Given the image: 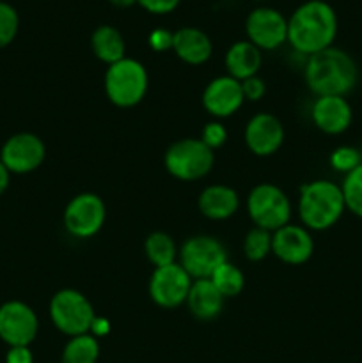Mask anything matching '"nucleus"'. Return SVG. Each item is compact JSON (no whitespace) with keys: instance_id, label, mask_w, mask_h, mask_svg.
Returning <instances> with one entry per match:
<instances>
[{"instance_id":"obj_19","label":"nucleus","mask_w":362,"mask_h":363,"mask_svg":"<svg viewBox=\"0 0 362 363\" xmlns=\"http://www.w3.org/2000/svg\"><path fill=\"white\" fill-rule=\"evenodd\" d=\"M199 211L209 220H227L238 211L240 197L231 186L212 184L199 195Z\"/></svg>"},{"instance_id":"obj_27","label":"nucleus","mask_w":362,"mask_h":363,"mask_svg":"<svg viewBox=\"0 0 362 363\" xmlns=\"http://www.w3.org/2000/svg\"><path fill=\"white\" fill-rule=\"evenodd\" d=\"M270 252H272V236L268 230L259 229V227L248 230L243 241L245 257L252 262H258L263 261Z\"/></svg>"},{"instance_id":"obj_6","label":"nucleus","mask_w":362,"mask_h":363,"mask_svg":"<svg viewBox=\"0 0 362 363\" xmlns=\"http://www.w3.org/2000/svg\"><path fill=\"white\" fill-rule=\"evenodd\" d=\"M247 211L256 227L275 233L287 225L291 218V202L279 186L272 183L258 184L247 197Z\"/></svg>"},{"instance_id":"obj_35","label":"nucleus","mask_w":362,"mask_h":363,"mask_svg":"<svg viewBox=\"0 0 362 363\" xmlns=\"http://www.w3.org/2000/svg\"><path fill=\"white\" fill-rule=\"evenodd\" d=\"M91 332L94 333V337H103L110 332V325L105 318H94L91 326Z\"/></svg>"},{"instance_id":"obj_32","label":"nucleus","mask_w":362,"mask_h":363,"mask_svg":"<svg viewBox=\"0 0 362 363\" xmlns=\"http://www.w3.org/2000/svg\"><path fill=\"white\" fill-rule=\"evenodd\" d=\"M172 38L174 32L167 30V28H155L149 34L148 41L155 52H167V50H172Z\"/></svg>"},{"instance_id":"obj_22","label":"nucleus","mask_w":362,"mask_h":363,"mask_svg":"<svg viewBox=\"0 0 362 363\" xmlns=\"http://www.w3.org/2000/svg\"><path fill=\"white\" fill-rule=\"evenodd\" d=\"M91 48L99 60L110 64L119 62L126 53V43L121 32L110 25H102L91 35Z\"/></svg>"},{"instance_id":"obj_26","label":"nucleus","mask_w":362,"mask_h":363,"mask_svg":"<svg viewBox=\"0 0 362 363\" xmlns=\"http://www.w3.org/2000/svg\"><path fill=\"white\" fill-rule=\"evenodd\" d=\"M341 190H343L346 209L362 218V165L346 174L343 184H341Z\"/></svg>"},{"instance_id":"obj_36","label":"nucleus","mask_w":362,"mask_h":363,"mask_svg":"<svg viewBox=\"0 0 362 363\" xmlns=\"http://www.w3.org/2000/svg\"><path fill=\"white\" fill-rule=\"evenodd\" d=\"M9 181H11V172L7 170V167L0 162V195L7 190V186H9Z\"/></svg>"},{"instance_id":"obj_2","label":"nucleus","mask_w":362,"mask_h":363,"mask_svg":"<svg viewBox=\"0 0 362 363\" xmlns=\"http://www.w3.org/2000/svg\"><path fill=\"white\" fill-rule=\"evenodd\" d=\"M305 84L316 96H346L358 82V67L339 48L322 50L309 57L304 69Z\"/></svg>"},{"instance_id":"obj_15","label":"nucleus","mask_w":362,"mask_h":363,"mask_svg":"<svg viewBox=\"0 0 362 363\" xmlns=\"http://www.w3.org/2000/svg\"><path fill=\"white\" fill-rule=\"evenodd\" d=\"M284 142V126L272 113H256L245 126V144L256 156H272Z\"/></svg>"},{"instance_id":"obj_7","label":"nucleus","mask_w":362,"mask_h":363,"mask_svg":"<svg viewBox=\"0 0 362 363\" xmlns=\"http://www.w3.org/2000/svg\"><path fill=\"white\" fill-rule=\"evenodd\" d=\"M50 318L53 325L70 337L91 332L94 308L91 301L77 289H62L50 301Z\"/></svg>"},{"instance_id":"obj_37","label":"nucleus","mask_w":362,"mask_h":363,"mask_svg":"<svg viewBox=\"0 0 362 363\" xmlns=\"http://www.w3.org/2000/svg\"><path fill=\"white\" fill-rule=\"evenodd\" d=\"M109 2L119 9H124V7H131L133 4H137V0H109Z\"/></svg>"},{"instance_id":"obj_5","label":"nucleus","mask_w":362,"mask_h":363,"mask_svg":"<svg viewBox=\"0 0 362 363\" xmlns=\"http://www.w3.org/2000/svg\"><path fill=\"white\" fill-rule=\"evenodd\" d=\"M215 156L201 138H181L165 151L167 172L180 181H197L208 176Z\"/></svg>"},{"instance_id":"obj_34","label":"nucleus","mask_w":362,"mask_h":363,"mask_svg":"<svg viewBox=\"0 0 362 363\" xmlns=\"http://www.w3.org/2000/svg\"><path fill=\"white\" fill-rule=\"evenodd\" d=\"M34 358H32L31 350L28 346H18V347H9L6 354V363H32Z\"/></svg>"},{"instance_id":"obj_14","label":"nucleus","mask_w":362,"mask_h":363,"mask_svg":"<svg viewBox=\"0 0 362 363\" xmlns=\"http://www.w3.org/2000/svg\"><path fill=\"white\" fill-rule=\"evenodd\" d=\"M272 252L277 259L291 266L304 264L314 252V241L304 225L280 227L272 234Z\"/></svg>"},{"instance_id":"obj_24","label":"nucleus","mask_w":362,"mask_h":363,"mask_svg":"<svg viewBox=\"0 0 362 363\" xmlns=\"http://www.w3.org/2000/svg\"><path fill=\"white\" fill-rule=\"evenodd\" d=\"M99 357V344L94 335L71 337L62 351V363H96Z\"/></svg>"},{"instance_id":"obj_25","label":"nucleus","mask_w":362,"mask_h":363,"mask_svg":"<svg viewBox=\"0 0 362 363\" xmlns=\"http://www.w3.org/2000/svg\"><path fill=\"white\" fill-rule=\"evenodd\" d=\"M209 280L213 282V286L219 289V293L224 298H233L243 291L245 286V277L240 269L234 264H231L229 261L222 262L219 268L213 272V275L209 277Z\"/></svg>"},{"instance_id":"obj_1","label":"nucleus","mask_w":362,"mask_h":363,"mask_svg":"<svg viewBox=\"0 0 362 363\" xmlns=\"http://www.w3.org/2000/svg\"><path fill=\"white\" fill-rule=\"evenodd\" d=\"M337 35V14L323 0H307L287 20V43L302 55H314L332 46Z\"/></svg>"},{"instance_id":"obj_23","label":"nucleus","mask_w":362,"mask_h":363,"mask_svg":"<svg viewBox=\"0 0 362 363\" xmlns=\"http://www.w3.org/2000/svg\"><path fill=\"white\" fill-rule=\"evenodd\" d=\"M146 257L149 259L155 268H162V266H169L176 262L177 248L172 238L167 233H151L144 243Z\"/></svg>"},{"instance_id":"obj_33","label":"nucleus","mask_w":362,"mask_h":363,"mask_svg":"<svg viewBox=\"0 0 362 363\" xmlns=\"http://www.w3.org/2000/svg\"><path fill=\"white\" fill-rule=\"evenodd\" d=\"M181 0H137L138 6L153 14H169L180 6Z\"/></svg>"},{"instance_id":"obj_9","label":"nucleus","mask_w":362,"mask_h":363,"mask_svg":"<svg viewBox=\"0 0 362 363\" xmlns=\"http://www.w3.org/2000/svg\"><path fill=\"white\" fill-rule=\"evenodd\" d=\"M105 204L96 194H78L64 209V227L75 238H92L105 223Z\"/></svg>"},{"instance_id":"obj_11","label":"nucleus","mask_w":362,"mask_h":363,"mask_svg":"<svg viewBox=\"0 0 362 363\" xmlns=\"http://www.w3.org/2000/svg\"><path fill=\"white\" fill-rule=\"evenodd\" d=\"M38 330V315L27 303L11 300L0 305V339L9 347L28 346Z\"/></svg>"},{"instance_id":"obj_38","label":"nucleus","mask_w":362,"mask_h":363,"mask_svg":"<svg viewBox=\"0 0 362 363\" xmlns=\"http://www.w3.org/2000/svg\"><path fill=\"white\" fill-rule=\"evenodd\" d=\"M258 2H263V0H258Z\"/></svg>"},{"instance_id":"obj_10","label":"nucleus","mask_w":362,"mask_h":363,"mask_svg":"<svg viewBox=\"0 0 362 363\" xmlns=\"http://www.w3.org/2000/svg\"><path fill=\"white\" fill-rule=\"evenodd\" d=\"M190 287V275L181 268V264L174 262V264L155 268L149 279V296L158 307L170 311L187 301Z\"/></svg>"},{"instance_id":"obj_12","label":"nucleus","mask_w":362,"mask_h":363,"mask_svg":"<svg viewBox=\"0 0 362 363\" xmlns=\"http://www.w3.org/2000/svg\"><path fill=\"white\" fill-rule=\"evenodd\" d=\"M46 149L34 133H16L7 138L0 151V162L11 174H31L45 162Z\"/></svg>"},{"instance_id":"obj_17","label":"nucleus","mask_w":362,"mask_h":363,"mask_svg":"<svg viewBox=\"0 0 362 363\" xmlns=\"http://www.w3.org/2000/svg\"><path fill=\"white\" fill-rule=\"evenodd\" d=\"M314 126L327 135H341L350 128L353 113L344 96H319L311 110Z\"/></svg>"},{"instance_id":"obj_20","label":"nucleus","mask_w":362,"mask_h":363,"mask_svg":"<svg viewBox=\"0 0 362 363\" xmlns=\"http://www.w3.org/2000/svg\"><path fill=\"white\" fill-rule=\"evenodd\" d=\"M187 305L194 318L201 319V321H212V319H215L222 312L224 296L213 286L212 280L201 279L192 282Z\"/></svg>"},{"instance_id":"obj_16","label":"nucleus","mask_w":362,"mask_h":363,"mask_svg":"<svg viewBox=\"0 0 362 363\" xmlns=\"http://www.w3.org/2000/svg\"><path fill=\"white\" fill-rule=\"evenodd\" d=\"M241 82L233 77H219L206 85L202 92V106L216 119H226L236 113L243 105Z\"/></svg>"},{"instance_id":"obj_4","label":"nucleus","mask_w":362,"mask_h":363,"mask_svg":"<svg viewBox=\"0 0 362 363\" xmlns=\"http://www.w3.org/2000/svg\"><path fill=\"white\" fill-rule=\"evenodd\" d=\"M148 71L135 59H121L110 64L105 73L106 98L121 108H131L144 99L148 92Z\"/></svg>"},{"instance_id":"obj_18","label":"nucleus","mask_w":362,"mask_h":363,"mask_svg":"<svg viewBox=\"0 0 362 363\" xmlns=\"http://www.w3.org/2000/svg\"><path fill=\"white\" fill-rule=\"evenodd\" d=\"M172 50L183 62L190 66H201L212 57L213 45L206 32L195 27H183L174 32Z\"/></svg>"},{"instance_id":"obj_31","label":"nucleus","mask_w":362,"mask_h":363,"mask_svg":"<svg viewBox=\"0 0 362 363\" xmlns=\"http://www.w3.org/2000/svg\"><path fill=\"white\" fill-rule=\"evenodd\" d=\"M241 91H243V98L248 101H259V99L265 96L266 85L261 78L256 74V77L247 78V80L241 82Z\"/></svg>"},{"instance_id":"obj_3","label":"nucleus","mask_w":362,"mask_h":363,"mask_svg":"<svg viewBox=\"0 0 362 363\" xmlns=\"http://www.w3.org/2000/svg\"><path fill=\"white\" fill-rule=\"evenodd\" d=\"M344 209H346V204H344L343 190L332 181L318 179L300 188L298 216L305 229H330L339 222Z\"/></svg>"},{"instance_id":"obj_21","label":"nucleus","mask_w":362,"mask_h":363,"mask_svg":"<svg viewBox=\"0 0 362 363\" xmlns=\"http://www.w3.org/2000/svg\"><path fill=\"white\" fill-rule=\"evenodd\" d=\"M261 50L252 45L251 41L234 43L226 53L227 73H229V77L236 78L238 82L256 77L259 67H261Z\"/></svg>"},{"instance_id":"obj_30","label":"nucleus","mask_w":362,"mask_h":363,"mask_svg":"<svg viewBox=\"0 0 362 363\" xmlns=\"http://www.w3.org/2000/svg\"><path fill=\"white\" fill-rule=\"evenodd\" d=\"M201 140L208 145L209 149H219L226 144L227 140V130L224 128L222 123L219 121H213V123L204 124L202 128V133H201Z\"/></svg>"},{"instance_id":"obj_28","label":"nucleus","mask_w":362,"mask_h":363,"mask_svg":"<svg viewBox=\"0 0 362 363\" xmlns=\"http://www.w3.org/2000/svg\"><path fill=\"white\" fill-rule=\"evenodd\" d=\"M20 28V16L11 4L0 2V50L14 41Z\"/></svg>"},{"instance_id":"obj_13","label":"nucleus","mask_w":362,"mask_h":363,"mask_svg":"<svg viewBox=\"0 0 362 363\" xmlns=\"http://www.w3.org/2000/svg\"><path fill=\"white\" fill-rule=\"evenodd\" d=\"M245 32L259 50H275L287 41V20L273 7H256L245 21Z\"/></svg>"},{"instance_id":"obj_29","label":"nucleus","mask_w":362,"mask_h":363,"mask_svg":"<svg viewBox=\"0 0 362 363\" xmlns=\"http://www.w3.org/2000/svg\"><path fill=\"white\" fill-rule=\"evenodd\" d=\"M330 165L337 172L350 174L351 170L362 165V152L350 145H341V147L334 149V152L330 155Z\"/></svg>"},{"instance_id":"obj_8","label":"nucleus","mask_w":362,"mask_h":363,"mask_svg":"<svg viewBox=\"0 0 362 363\" xmlns=\"http://www.w3.org/2000/svg\"><path fill=\"white\" fill-rule=\"evenodd\" d=\"M180 264L190 279H209L222 262L227 261L224 245L213 236L188 238L180 250Z\"/></svg>"}]
</instances>
